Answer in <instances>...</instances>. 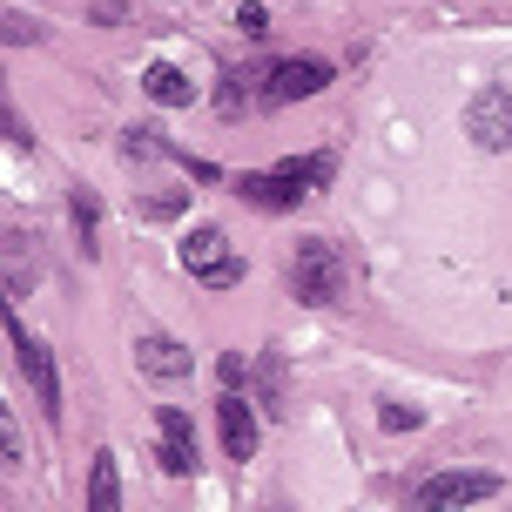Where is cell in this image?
<instances>
[{"label": "cell", "instance_id": "cell-1", "mask_svg": "<svg viewBox=\"0 0 512 512\" xmlns=\"http://www.w3.org/2000/svg\"><path fill=\"white\" fill-rule=\"evenodd\" d=\"M331 149H317V155H290V162H277V169H250V176L236 182V196L243 203H256V209H297V203H310L324 182H331Z\"/></svg>", "mask_w": 512, "mask_h": 512}, {"label": "cell", "instance_id": "cell-2", "mask_svg": "<svg viewBox=\"0 0 512 512\" xmlns=\"http://www.w3.org/2000/svg\"><path fill=\"white\" fill-rule=\"evenodd\" d=\"M344 283H351V263L337 250L331 236H297V250H290V290H297V304L324 310L344 297Z\"/></svg>", "mask_w": 512, "mask_h": 512}, {"label": "cell", "instance_id": "cell-3", "mask_svg": "<svg viewBox=\"0 0 512 512\" xmlns=\"http://www.w3.org/2000/svg\"><path fill=\"white\" fill-rule=\"evenodd\" d=\"M176 263L203 283V290H236V283H243V250H236L216 223H196V230L182 236V243H176Z\"/></svg>", "mask_w": 512, "mask_h": 512}, {"label": "cell", "instance_id": "cell-4", "mask_svg": "<svg viewBox=\"0 0 512 512\" xmlns=\"http://www.w3.org/2000/svg\"><path fill=\"white\" fill-rule=\"evenodd\" d=\"M7 344H14V364H21V378L34 384V405L48 411L54 425H61V378H54V351L41 337L27 331L21 317H7Z\"/></svg>", "mask_w": 512, "mask_h": 512}, {"label": "cell", "instance_id": "cell-5", "mask_svg": "<svg viewBox=\"0 0 512 512\" xmlns=\"http://www.w3.org/2000/svg\"><path fill=\"white\" fill-rule=\"evenodd\" d=\"M499 492V472H432L425 486L411 492V512H465V506H479V499H492Z\"/></svg>", "mask_w": 512, "mask_h": 512}, {"label": "cell", "instance_id": "cell-6", "mask_svg": "<svg viewBox=\"0 0 512 512\" xmlns=\"http://www.w3.org/2000/svg\"><path fill=\"white\" fill-rule=\"evenodd\" d=\"M324 88H331V61H317V54H290V61H277V68H263V95H270V108L310 102V95H324Z\"/></svg>", "mask_w": 512, "mask_h": 512}, {"label": "cell", "instance_id": "cell-7", "mask_svg": "<svg viewBox=\"0 0 512 512\" xmlns=\"http://www.w3.org/2000/svg\"><path fill=\"white\" fill-rule=\"evenodd\" d=\"M465 128H472V142H479V149H512V88H506V81H492L486 95L472 102Z\"/></svg>", "mask_w": 512, "mask_h": 512}, {"label": "cell", "instance_id": "cell-8", "mask_svg": "<svg viewBox=\"0 0 512 512\" xmlns=\"http://www.w3.org/2000/svg\"><path fill=\"white\" fill-rule=\"evenodd\" d=\"M155 425H162V445H155L162 472H169V479H189V472H196V432H189V411L162 405V411H155Z\"/></svg>", "mask_w": 512, "mask_h": 512}, {"label": "cell", "instance_id": "cell-9", "mask_svg": "<svg viewBox=\"0 0 512 512\" xmlns=\"http://www.w3.org/2000/svg\"><path fill=\"white\" fill-rule=\"evenodd\" d=\"M135 364H142L155 384H182L189 371H196V364H189V351H182L169 331H142V337H135Z\"/></svg>", "mask_w": 512, "mask_h": 512}, {"label": "cell", "instance_id": "cell-10", "mask_svg": "<svg viewBox=\"0 0 512 512\" xmlns=\"http://www.w3.org/2000/svg\"><path fill=\"white\" fill-rule=\"evenodd\" d=\"M216 425H223V452L230 459H256V411L243 391H223L216 398Z\"/></svg>", "mask_w": 512, "mask_h": 512}, {"label": "cell", "instance_id": "cell-11", "mask_svg": "<svg viewBox=\"0 0 512 512\" xmlns=\"http://www.w3.org/2000/svg\"><path fill=\"white\" fill-rule=\"evenodd\" d=\"M142 95H149L155 108H189V102H196V81L182 75V68H169V61H149V75H142Z\"/></svg>", "mask_w": 512, "mask_h": 512}, {"label": "cell", "instance_id": "cell-12", "mask_svg": "<svg viewBox=\"0 0 512 512\" xmlns=\"http://www.w3.org/2000/svg\"><path fill=\"white\" fill-rule=\"evenodd\" d=\"M88 512H122V472H115V452H95V465H88Z\"/></svg>", "mask_w": 512, "mask_h": 512}, {"label": "cell", "instance_id": "cell-13", "mask_svg": "<svg viewBox=\"0 0 512 512\" xmlns=\"http://www.w3.org/2000/svg\"><path fill=\"white\" fill-rule=\"evenodd\" d=\"M122 155H128V162H149V155H169V142H162L155 128H128V135H122Z\"/></svg>", "mask_w": 512, "mask_h": 512}, {"label": "cell", "instance_id": "cell-14", "mask_svg": "<svg viewBox=\"0 0 512 512\" xmlns=\"http://www.w3.org/2000/svg\"><path fill=\"white\" fill-rule=\"evenodd\" d=\"M68 216H75V230H81V250L95 256V250H102V243H95V196H81V189H75V203H68Z\"/></svg>", "mask_w": 512, "mask_h": 512}, {"label": "cell", "instance_id": "cell-15", "mask_svg": "<svg viewBox=\"0 0 512 512\" xmlns=\"http://www.w3.org/2000/svg\"><path fill=\"white\" fill-rule=\"evenodd\" d=\"M418 418H425L418 405H384V411H378V425H384V432H411Z\"/></svg>", "mask_w": 512, "mask_h": 512}, {"label": "cell", "instance_id": "cell-16", "mask_svg": "<svg viewBox=\"0 0 512 512\" xmlns=\"http://www.w3.org/2000/svg\"><path fill=\"white\" fill-rule=\"evenodd\" d=\"M0 438H7V465H27V452H21V425H14V411H0Z\"/></svg>", "mask_w": 512, "mask_h": 512}, {"label": "cell", "instance_id": "cell-17", "mask_svg": "<svg viewBox=\"0 0 512 512\" xmlns=\"http://www.w3.org/2000/svg\"><path fill=\"white\" fill-rule=\"evenodd\" d=\"M243 384H250V364L230 351V358H223V391H243Z\"/></svg>", "mask_w": 512, "mask_h": 512}, {"label": "cell", "instance_id": "cell-18", "mask_svg": "<svg viewBox=\"0 0 512 512\" xmlns=\"http://www.w3.org/2000/svg\"><path fill=\"white\" fill-rule=\"evenodd\" d=\"M263 21H270V14H263L256 0H250V7H236V27H243V34H270V27H263Z\"/></svg>", "mask_w": 512, "mask_h": 512}, {"label": "cell", "instance_id": "cell-19", "mask_svg": "<svg viewBox=\"0 0 512 512\" xmlns=\"http://www.w3.org/2000/svg\"><path fill=\"white\" fill-rule=\"evenodd\" d=\"M182 209V196H155V203H142V216H155V223H162V216H176Z\"/></svg>", "mask_w": 512, "mask_h": 512}, {"label": "cell", "instance_id": "cell-20", "mask_svg": "<svg viewBox=\"0 0 512 512\" xmlns=\"http://www.w3.org/2000/svg\"><path fill=\"white\" fill-rule=\"evenodd\" d=\"M34 34H41L34 21H21V14H7V41H34Z\"/></svg>", "mask_w": 512, "mask_h": 512}]
</instances>
